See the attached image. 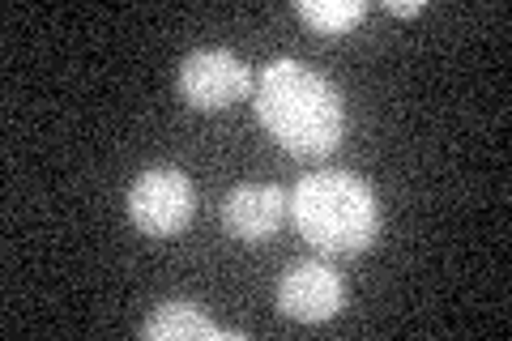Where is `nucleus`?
<instances>
[{
	"label": "nucleus",
	"instance_id": "obj_4",
	"mask_svg": "<svg viewBox=\"0 0 512 341\" xmlns=\"http://www.w3.org/2000/svg\"><path fill=\"white\" fill-rule=\"evenodd\" d=\"M256 90V77L227 47H201L180 64V94L197 111H227Z\"/></svg>",
	"mask_w": 512,
	"mask_h": 341
},
{
	"label": "nucleus",
	"instance_id": "obj_1",
	"mask_svg": "<svg viewBox=\"0 0 512 341\" xmlns=\"http://www.w3.org/2000/svg\"><path fill=\"white\" fill-rule=\"evenodd\" d=\"M256 120L286 154L325 158L342 145L346 107L333 81L299 60H274L256 81Z\"/></svg>",
	"mask_w": 512,
	"mask_h": 341
},
{
	"label": "nucleus",
	"instance_id": "obj_5",
	"mask_svg": "<svg viewBox=\"0 0 512 341\" xmlns=\"http://www.w3.org/2000/svg\"><path fill=\"white\" fill-rule=\"evenodd\" d=\"M342 303L346 286L325 261H299L278 282V307L299 324H325L342 312Z\"/></svg>",
	"mask_w": 512,
	"mask_h": 341
},
{
	"label": "nucleus",
	"instance_id": "obj_9",
	"mask_svg": "<svg viewBox=\"0 0 512 341\" xmlns=\"http://www.w3.org/2000/svg\"><path fill=\"white\" fill-rule=\"evenodd\" d=\"M384 9H389L393 18H414V13H423L427 5L423 0H384Z\"/></svg>",
	"mask_w": 512,
	"mask_h": 341
},
{
	"label": "nucleus",
	"instance_id": "obj_7",
	"mask_svg": "<svg viewBox=\"0 0 512 341\" xmlns=\"http://www.w3.org/2000/svg\"><path fill=\"white\" fill-rule=\"evenodd\" d=\"M141 333H146L150 341H239L244 333L239 329H218L214 320H205L201 316V307H192V303H180V299H171V303H158L150 320L141 324Z\"/></svg>",
	"mask_w": 512,
	"mask_h": 341
},
{
	"label": "nucleus",
	"instance_id": "obj_6",
	"mask_svg": "<svg viewBox=\"0 0 512 341\" xmlns=\"http://www.w3.org/2000/svg\"><path fill=\"white\" fill-rule=\"evenodd\" d=\"M291 214V197L278 184H239L222 201V222L239 243H265L282 231Z\"/></svg>",
	"mask_w": 512,
	"mask_h": 341
},
{
	"label": "nucleus",
	"instance_id": "obj_3",
	"mask_svg": "<svg viewBox=\"0 0 512 341\" xmlns=\"http://www.w3.org/2000/svg\"><path fill=\"white\" fill-rule=\"evenodd\" d=\"M197 214V188L184 171L175 167H150L141 171L133 188H128V218L137 231H146L154 239H171Z\"/></svg>",
	"mask_w": 512,
	"mask_h": 341
},
{
	"label": "nucleus",
	"instance_id": "obj_2",
	"mask_svg": "<svg viewBox=\"0 0 512 341\" xmlns=\"http://www.w3.org/2000/svg\"><path fill=\"white\" fill-rule=\"evenodd\" d=\"M291 218L312 248L329 256H359L380 235L376 192L350 171H312L291 192Z\"/></svg>",
	"mask_w": 512,
	"mask_h": 341
},
{
	"label": "nucleus",
	"instance_id": "obj_8",
	"mask_svg": "<svg viewBox=\"0 0 512 341\" xmlns=\"http://www.w3.org/2000/svg\"><path fill=\"white\" fill-rule=\"evenodd\" d=\"M295 13L316 35H346L350 26H359L367 18V5L363 0H299Z\"/></svg>",
	"mask_w": 512,
	"mask_h": 341
}]
</instances>
